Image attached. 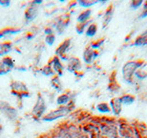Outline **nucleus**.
<instances>
[{"label": "nucleus", "mask_w": 147, "mask_h": 138, "mask_svg": "<svg viewBox=\"0 0 147 138\" xmlns=\"http://www.w3.org/2000/svg\"><path fill=\"white\" fill-rule=\"evenodd\" d=\"M70 112H71V108L69 105L59 106L57 109L53 110H51V112L46 113L42 117V120L44 122H53L55 120L65 117L66 115L69 114Z\"/></svg>", "instance_id": "f257e3e1"}, {"label": "nucleus", "mask_w": 147, "mask_h": 138, "mask_svg": "<svg viewBox=\"0 0 147 138\" xmlns=\"http://www.w3.org/2000/svg\"><path fill=\"white\" fill-rule=\"evenodd\" d=\"M144 17H147V7L144 8V12L142 14V18H144Z\"/></svg>", "instance_id": "473e14b6"}, {"label": "nucleus", "mask_w": 147, "mask_h": 138, "mask_svg": "<svg viewBox=\"0 0 147 138\" xmlns=\"http://www.w3.org/2000/svg\"><path fill=\"white\" fill-rule=\"evenodd\" d=\"M96 30H98V27L95 24V23H91L88 27L86 28V35L87 37H94L96 33Z\"/></svg>", "instance_id": "4be33fe9"}, {"label": "nucleus", "mask_w": 147, "mask_h": 138, "mask_svg": "<svg viewBox=\"0 0 147 138\" xmlns=\"http://www.w3.org/2000/svg\"><path fill=\"white\" fill-rule=\"evenodd\" d=\"M53 32H54V30L53 27H47V28H45V30H44V33L46 34V36L53 35Z\"/></svg>", "instance_id": "c85d7f7f"}, {"label": "nucleus", "mask_w": 147, "mask_h": 138, "mask_svg": "<svg viewBox=\"0 0 147 138\" xmlns=\"http://www.w3.org/2000/svg\"><path fill=\"white\" fill-rule=\"evenodd\" d=\"M96 2L95 1H83V0H80V1H78V5L83 7H90L91 6H93L95 5Z\"/></svg>", "instance_id": "bb28decb"}, {"label": "nucleus", "mask_w": 147, "mask_h": 138, "mask_svg": "<svg viewBox=\"0 0 147 138\" xmlns=\"http://www.w3.org/2000/svg\"><path fill=\"white\" fill-rule=\"evenodd\" d=\"M69 21L64 20L63 18H58V21L54 24V29H55V31L57 32L58 34H62L63 33L64 30H65V28L68 26V23Z\"/></svg>", "instance_id": "4468645a"}, {"label": "nucleus", "mask_w": 147, "mask_h": 138, "mask_svg": "<svg viewBox=\"0 0 147 138\" xmlns=\"http://www.w3.org/2000/svg\"><path fill=\"white\" fill-rule=\"evenodd\" d=\"M41 75H43L45 76H55V74L53 70V68L51 67L49 64H46V66H42L40 68V70Z\"/></svg>", "instance_id": "412c9836"}, {"label": "nucleus", "mask_w": 147, "mask_h": 138, "mask_svg": "<svg viewBox=\"0 0 147 138\" xmlns=\"http://www.w3.org/2000/svg\"><path fill=\"white\" fill-rule=\"evenodd\" d=\"M110 107H111L112 112L116 114L119 115L121 112L122 108V101L121 98H114L110 100Z\"/></svg>", "instance_id": "ddd939ff"}, {"label": "nucleus", "mask_w": 147, "mask_h": 138, "mask_svg": "<svg viewBox=\"0 0 147 138\" xmlns=\"http://www.w3.org/2000/svg\"><path fill=\"white\" fill-rule=\"evenodd\" d=\"M13 49V43L9 41H2L0 43V56L5 57L7 56V54L12 51Z\"/></svg>", "instance_id": "f8f14e48"}, {"label": "nucleus", "mask_w": 147, "mask_h": 138, "mask_svg": "<svg viewBox=\"0 0 147 138\" xmlns=\"http://www.w3.org/2000/svg\"><path fill=\"white\" fill-rule=\"evenodd\" d=\"M51 85L53 87L54 89H56L57 91H61L63 89L62 83L60 81V78L58 76H53V77L51 80Z\"/></svg>", "instance_id": "aec40b11"}, {"label": "nucleus", "mask_w": 147, "mask_h": 138, "mask_svg": "<svg viewBox=\"0 0 147 138\" xmlns=\"http://www.w3.org/2000/svg\"><path fill=\"white\" fill-rule=\"evenodd\" d=\"M10 89L12 94L20 97V98H29L30 96L28 87L21 81H12L10 84Z\"/></svg>", "instance_id": "20e7f679"}, {"label": "nucleus", "mask_w": 147, "mask_h": 138, "mask_svg": "<svg viewBox=\"0 0 147 138\" xmlns=\"http://www.w3.org/2000/svg\"><path fill=\"white\" fill-rule=\"evenodd\" d=\"M54 41H55V35L54 34L48 35V36L45 37V43L47 44V45H49V46L53 45Z\"/></svg>", "instance_id": "a878e982"}, {"label": "nucleus", "mask_w": 147, "mask_h": 138, "mask_svg": "<svg viewBox=\"0 0 147 138\" xmlns=\"http://www.w3.org/2000/svg\"><path fill=\"white\" fill-rule=\"evenodd\" d=\"M0 62H1L7 68L10 69V70H12V69L15 67V62H14L13 58H11L10 56H8V55H7V56L3 57Z\"/></svg>", "instance_id": "6ab92c4d"}, {"label": "nucleus", "mask_w": 147, "mask_h": 138, "mask_svg": "<svg viewBox=\"0 0 147 138\" xmlns=\"http://www.w3.org/2000/svg\"><path fill=\"white\" fill-rule=\"evenodd\" d=\"M128 138H134V137H131V136H129Z\"/></svg>", "instance_id": "72a5a7b5"}, {"label": "nucleus", "mask_w": 147, "mask_h": 138, "mask_svg": "<svg viewBox=\"0 0 147 138\" xmlns=\"http://www.w3.org/2000/svg\"><path fill=\"white\" fill-rule=\"evenodd\" d=\"M142 64H144V62H142V61H131V62H128L124 64V66L122 68L124 79H125L128 83H130L132 76L134 75L135 71L139 67H141Z\"/></svg>", "instance_id": "7ed1b4c3"}, {"label": "nucleus", "mask_w": 147, "mask_h": 138, "mask_svg": "<svg viewBox=\"0 0 147 138\" xmlns=\"http://www.w3.org/2000/svg\"><path fill=\"white\" fill-rule=\"evenodd\" d=\"M20 31H21V29H20V28H7V29L0 30V39H2L7 35L18 34V33H20Z\"/></svg>", "instance_id": "2eb2a0df"}, {"label": "nucleus", "mask_w": 147, "mask_h": 138, "mask_svg": "<svg viewBox=\"0 0 147 138\" xmlns=\"http://www.w3.org/2000/svg\"><path fill=\"white\" fill-rule=\"evenodd\" d=\"M98 56V54H96V52L92 49L91 47H88L85 50L84 52V54H83V59H84V62L86 64H91L92 62L94 61L96 59V57Z\"/></svg>", "instance_id": "9b49d317"}, {"label": "nucleus", "mask_w": 147, "mask_h": 138, "mask_svg": "<svg viewBox=\"0 0 147 138\" xmlns=\"http://www.w3.org/2000/svg\"><path fill=\"white\" fill-rule=\"evenodd\" d=\"M80 133L75 126H63L54 135L53 138H79Z\"/></svg>", "instance_id": "39448f33"}, {"label": "nucleus", "mask_w": 147, "mask_h": 138, "mask_svg": "<svg viewBox=\"0 0 147 138\" xmlns=\"http://www.w3.org/2000/svg\"><path fill=\"white\" fill-rule=\"evenodd\" d=\"M121 99V101L124 105H131L134 102V100H135L134 97L131 95H124Z\"/></svg>", "instance_id": "393cba45"}, {"label": "nucleus", "mask_w": 147, "mask_h": 138, "mask_svg": "<svg viewBox=\"0 0 147 138\" xmlns=\"http://www.w3.org/2000/svg\"><path fill=\"white\" fill-rule=\"evenodd\" d=\"M38 12H39V7L30 3V6L26 8V10L24 12V18H25L26 22L29 23V22L33 21L37 18Z\"/></svg>", "instance_id": "1a4fd4ad"}, {"label": "nucleus", "mask_w": 147, "mask_h": 138, "mask_svg": "<svg viewBox=\"0 0 147 138\" xmlns=\"http://www.w3.org/2000/svg\"><path fill=\"white\" fill-rule=\"evenodd\" d=\"M81 69V62L76 57H71L68 59L67 70L71 73H76Z\"/></svg>", "instance_id": "9d476101"}, {"label": "nucleus", "mask_w": 147, "mask_h": 138, "mask_svg": "<svg viewBox=\"0 0 147 138\" xmlns=\"http://www.w3.org/2000/svg\"><path fill=\"white\" fill-rule=\"evenodd\" d=\"M146 44H147V31L138 37L134 43V45H136V46H142V45H146Z\"/></svg>", "instance_id": "5701e85b"}, {"label": "nucleus", "mask_w": 147, "mask_h": 138, "mask_svg": "<svg viewBox=\"0 0 147 138\" xmlns=\"http://www.w3.org/2000/svg\"><path fill=\"white\" fill-rule=\"evenodd\" d=\"M47 112V104L44 98L40 94L38 95L36 102L31 110V116L34 119H42Z\"/></svg>", "instance_id": "f03ea898"}, {"label": "nucleus", "mask_w": 147, "mask_h": 138, "mask_svg": "<svg viewBox=\"0 0 147 138\" xmlns=\"http://www.w3.org/2000/svg\"><path fill=\"white\" fill-rule=\"evenodd\" d=\"M71 97L69 96L68 93H63L59 95L56 99V103L59 106H67V104L70 102Z\"/></svg>", "instance_id": "dca6fc26"}, {"label": "nucleus", "mask_w": 147, "mask_h": 138, "mask_svg": "<svg viewBox=\"0 0 147 138\" xmlns=\"http://www.w3.org/2000/svg\"><path fill=\"white\" fill-rule=\"evenodd\" d=\"M0 113L11 122L18 119V110L6 101H0Z\"/></svg>", "instance_id": "423d86ee"}, {"label": "nucleus", "mask_w": 147, "mask_h": 138, "mask_svg": "<svg viewBox=\"0 0 147 138\" xmlns=\"http://www.w3.org/2000/svg\"><path fill=\"white\" fill-rule=\"evenodd\" d=\"M31 4H33V5H35V6H38L39 7L40 5L42 4V0H35V1H32Z\"/></svg>", "instance_id": "2f4dec72"}, {"label": "nucleus", "mask_w": 147, "mask_h": 138, "mask_svg": "<svg viewBox=\"0 0 147 138\" xmlns=\"http://www.w3.org/2000/svg\"><path fill=\"white\" fill-rule=\"evenodd\" d=\"M113 7H112V5H110L109 7L107 9V11H106L105 15H104V18H103V28L107 27L110 20H111L112 18V16H113Z\"/></svg>", "instance_id": "f3484780"}, {"label": "nucleus", "mask_w": 147, "mask_h": 138, "mask_svg": "<svg viewBox=\"0 0 147 138\" xmlns=\"http://www.w3.org/2000/svg\"><path fill=\"white\" fill-rule=\"evenodd\" d=\"M87 25V22L86 23H78V24L76 25V31L77 33H83L84 32V30H86V26Z\"/></svg>", "instance_id": "cd10ccee"}, {"label": "nucleus", "mask_w": 147, "mask_h": 138, "mask_svg": "<svg viewBox=\"0 0 147 138\" xmlns=\"http://www.w3.org/2000/svg\"><path fill=\"white\" fill-rule=\"evenodd\" d=\"M96 110H98L99 112H102V113H106V112H110V108L108 103H99L96 105Z\"/></svg>", "instance_id": "b1692460"}, {"label": "nucleus", "mask_w": 147, "mask_h": 138, "mask_svg": "<svg viewBox=\"0 0 147 138\" xmlns=\"http://www.w3.org/2000/svg\"><path fill=\"white\" fill-rule=\"evenodd\" d=\"M70 45H71V40L66 39V40H64L62 43H60L59 46L56 48V50H55V53H56V55L61 60L68 61V57L66 53L69 48H70Z\"/></svg>", "instance_id": "0eeeda50"}, {"label": "nucleus", "mask_w": 147, "mask_h": 138, "mask_svg": "<svg viewBox=\"0 0 147 138\" xmlns=\"http://www.w3.org/2000/svg\"><path fill=\"white\" fill-rule=\"evenodd\" d=\"M142 4V1H141V0L140 1H132L131 4V7L132 8H137L138 7H140Z\"/></svg>", "instance_id": "7c9ffc66"}, {"label": "nucleus", "mask_w": 147, "mask_h": 138, "mask_svg": "<svg viewBox=\"0 0 147 138\" xmlns=\"http://www.w3.org/2000/svg\"><path fill=\"white\" fill-rule=\"evenodd\" d=\"M91 9H86L83 12H81L77 17V22L78 23H86L90 18L91 16Z\"/></svg>", "instance_id": "a211bd4d"}, {"label": "nucleus", "mask_w": 147, "mask_h": 138, "mask_svg": "<svg viewBox=\"0 0 147 138\" xmlns=\"http://www.w3.org/2000/svg\"><path fill=\"white\" fill-rule=\"evenodd\" d=\"M48 64L53 68V70L54 74H56V76H63L64 67L62 64L61 59H60L57 55H54L53 57L51 58V61L49 62Z\"/></svg>", "instance_id": "6e6552de"}, {"label": "nucleus", "mask_w": 147, "mask_h": 138, "mask_svg": "<svg viewBox=\"0 0 147 138\" xmlns=\"http://www.w3.org/2000/svg\"><path fill=\"white\" fill-rule=\"evenodd\" d=\"M0 6L4 7H7L10 6V1L9 0H0Z\"/></svg>", "instance_id": "c756f323"}]
</instances>
